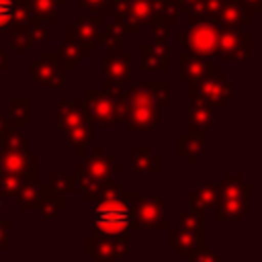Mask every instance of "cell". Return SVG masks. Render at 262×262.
<instances>
[{
    "label": "cell",
    "instance_id": "6da1fadb",
    "mask_svg": "<svg viewBox=\"0 0 262 262\" xmlns=\"http://www.w3.org/2000/svg\"><path fill=\"white\" fill-rule=\"evenodd\" d=\"M133 223L129 205L113 194H106L100 205L94 209V227L102 237H127V231Z\"/></svg>",
    "mask_w": 262,
    "mask_h": 262
},
{
    "label": "cell",
    "instance_id": "7a4b0ae2",
    "mask_svg": "<svg viewBox=\"0 0 262 262\" xmlns=\"http://www.w3.org/2000/svg\"><path fill=\"white\" fill-rule=\"evenodd\" d=\"M166 205L158 199V196H143L137 201L135 211V223L137 227H158L162 223H166Z\"/></svg>",
    "mask_w": 262,
    "mask_h": 262
},
{
    "label": "cell",
    "instance_id": "3957f363",
    "mask_svg": "<svg viewBox=\"0 0 262 262\" xmlns=\"http://www.w3.org/2000/svg\"><path fill=\"white\" fill-rule=\"evenodd\" d=\"M92 108H94V115L96 119L102 123V125H111L117 121V106L108 100V96H96L92 100Z\"/></svg>",
    "mask_w": 262,
    "mask_h": 262
},
{
    "label": "cell",
    "instance_id": "277c9868",
    "mask_svg": "<svg viewBox=\"0 0 262 262\" xmlns=\"http://www.w3.org/2000/svg\"><path fill=\"white\" fill-rule=\"evenodd\" d=\"M108 164H111V158H106V156L98 149V151H96V156H94V158H90V160H88V164H86V170L90 172V178H92L90 182H98V180L106 174V170L111 168Z\"/></svg>",
    "mask_w": 262,
    "mask_h": 262
},
{
    "label": "cell",
    "instance_id": "5b68a950",
    "mask_svg": "<svg viewBox=\"0 0 262 262\" xmlns=\"http://www.w3.org/2000/svg\"><path fill=\"white\" fill-rule=\"evenodd\" d=\"M215 199H217V192L211 186H203L199 192H192L190 194V201L192 203L196 201V205H203V207H211L215 203Z\"/></svg>",
    "mask_w": 262,
    "mask_h": 262
},
{
    "label": "cell",
    "instance_id": "8992f818",
    "mask_svg": "<svg viewBox=\"0 0 262 262\" xmlns=\"http://www.w3.org/2000/svg\"><path fill=\"white\" fill-rule=\"evenodd\" d=\"M18 176L16 174H10L8 178L2 180V188H0V194L2 196H14L18 192Z\"/></svg>",
    "mask_w": 262,
    "mask_h": 262
},
{
    "label": "cell",
    "instance_id": "52a82bcc",
    "mask_svg": "<svg viewBox=\"0 0 262 262\" xmlns=\"http://www.w3.org/2000/svg\"><path fill=\"white\" fill-rule=\"evenodd\" d=\"M14 12V2L12 0H0V29H4Z\"/></svg>",
    "mask_w": 262,
    "mask_h": 262
},
{
    "label": "cell",
    "instance_id": "ba28073f",
    "mask_svg": "<svg viewBox=\"0 0 262 262\" xmlns=\"http://www.w3.org/2000/svg\"><path fill=\"white\" fill-rule=\"evenodd\" d=\"M190 262H219V258L215 254H211V252H203V254L194 256Z\"/></svg>",
    "mask_w": 262,
    "mask_h": 262
},
{
    "label": "cell",
    "instance_id": "9c48e42d",
    "mask_svg": "<svg viewBox=\"0 0 262 262\" xmlns=\"http://www.w3.org/2000/svg\"><path fill=\"white\" fill-rule=\"evenodd\" d=\"M0 129H2V119H0Z\"/></svg>",
    "mask_w": 262,
    "mask_h": 262
}]
</instances>
